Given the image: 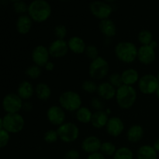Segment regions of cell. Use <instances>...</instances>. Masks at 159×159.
<instances>
[{"mask_svg": "<svg viewBox=\"0 0 159 159\" xmlns=\"http://www.w3.org/2000/svg\"><path fill=\"white\" fill-rule=\"evenodd\" d=\"M52 9L46 0H34L28 7V16L36 23H43L51 17Z\"/></svg>", "mask_w": 159, "mask_h": 159, "instance_id": "1", "label": "cell"}, {"mask_svg": "<svg viewBox=\"0 0 159 159\" xmlns=\"http://www.w3.org/2000/svg\"><path fill=\"white\" fill-rule=\"evenodd\" d=\"M138 48L130 41H120L115 46L114 54L116 58L124 64H131L138 59Z\"/></svg>", "mask_w": 159, "mask_h": 159, "instance_id": "2", "label": "cell"}, {"mask_svg": "<svg viewBox=\"0 0 159 159\" xmlns=\"http://www.w3.org/2000/svg\"><path fill=\"white\" fill-rule=\"evenodd\" d=\"M116 102L123 110H128L134 107L138 99V91L134 86L122 85L116 89Z\"/></svg>", "mask_w": 159, "mask_h": 159, "instance_id": "3", "label": "cell"}, {"mask_svg": "<svg viewBox=\"0 0 159 159\" xmlns=\"http://www.w3.org/2000/svg\"><path fill=\"white\" fill-rule=\"evenodd\" d=\"M58 103L65 111L75 113L82 107V99L79 93L73 90H66L61 93L58 98Z\"/></svg>", "mask_w": 159, "mask_h": 159, "instance_id": "4", "label": "cell"}, {"mask_svg": "<svg viewBox=\"0 0 159 159\" xmlns=\"http://www.w3.org/2000/svg\"><path fill=\"white\" fill-rule=\"evenodd\" d=\"M110 72V65L107 59L99 56L95 60L91 61L89 66V75L95 81L102 80Z\"/></svg>", "mask_w": 159, "mask_h": 159, "instance_id": "5", "label": "cell"}, {"mask_svg": "<svg viewBox=\"0 0 159 159\" xmlns=\"http://www.w3.org/2000/svg\"><path fill=\"white\" fill-rule=\"evenodd\" d=\"M3 129L9 134H18L24 129L25 119L20 113H6L2 117Z\"/></svg>", "mask_w": 159, "mask_h": 159, "instance_id": "6", "label": "cell"}, {"mask_svg": "<svg viewBox=\"0 0 159 159\" xmlns=\"http://www.w3.org/2000/svg\"><path fill=\"white\" fill-rule=\"evenodd\" d=\"M59 140L64 143L70 144L77 141L80 134V130L75 124L72 122H65L57 129Z\"/></svg>", "mask_w": 159, "mask_h": 159, "instance_id": "7", "label": "cell"}, {"mask_svg": "<svg viewBox=\"0 0 159 159\" xmlns=\"http://www.w3.org/2000/svg\"><path fill=\"white\" fill-rule=\"evenodd\" d=\"M24 101L17 93H10L6 94L2 100V107L6 113H17L23 110Z\"/></svg>", "mask_w": 159, "mask_h": 159, "instance_id": "8", "label": "cell"}, {"mask_svg": "<svg viewBox=\"0 0 159 159\" xmlns=\"http://www.w3.org/2000/svg\"><path fill=\"white\" fill-rule=\"evenodd\" d=\"M138 89L144 95L155 94L159 87V82L156 75L145 74L141 76L138 83Z\"/></svg>", "mask_w": 159, "mask_h": 159, "instance_id": "9", "label": "cell"}, {"mask_svg": "<svg viewBox=\"0 0 159 159\" xmlns=\"http://www.w3.org/2000/svg\"><path fill=\"white\" fill-rule=\"evenodd\" d=\"M89 10L93 16L102 20L110 18L113 9L111 5L106 2L94 1L90 3Z\"/></svg>", "mask_w": 159, "mask_h": 159, "instance_id": "10", "label": "cell"}, {"mask_svg": "<svg viewBox=\"0 0 159 159\" xmlns=\"http://www.w3.org/2000/svg\"><path fill=\"white\" fill-rule=\"evenodd\" d=\"M65 112L66 111L59 105H52L47 110V119L50 124L58 127L59 126L66 122Z\"/></svg>", "mask_w": 159, "mask_h": 159, "instance_id": "11", "label": "cell"}, {"mask_svg": "<svg viewBox=\"0 0 159 159\" xmlns=\"http://www.w3.org/2000/svg\"><path fill=\"white\" fill-rule=\"evenodd\" d=\"M51 58L49 50L44 45H37L33 49L31 53V59L34 65L43 68Z\"/></svg>", "mask_w": 159, "mask_h": 159, "instance_id": "12", "label": "cell"}, {"mask_svg": "<svg viewBox=\"0 0 159 159\" xmlns=\"http://www.w3.org/2000/svg\"><path fill=\"white\" fill-rule=\"evenodd\" d=\"M50 55L53 58H62L68 54L69 51L68 41L61 39H55L48 47Z\"/></svg>", "mask_w": 159, "mask_h": 159, "instance_id": "13", "label": "cell"}, {"mask_svg": "<svg viewBox=\"0 0 159 159\" xmlns=\"http://www.w3.org/2000/svg\"><path fill=\"white\" fill-rule=\"evenodd\" d=\"M125 125L124 122L119 116H111L109 119L108 123L106 126L107 134L113 138H118L124 131Z\"/></svg>", "mask_w": 159, "mask_h": 159, "instance_id": "14", "label": "cell"}, {"mask_svg": "<svg viewBox=\"0 0 159 159\" xmlns=\"http://www.w3.org/2000/svg\"><path fill=\"white\" fill-rule=\"evenodd\" d=\"M156 59L155 48L151 45H143L138 48V59L142 65H149L153 63Z\"/></svg>", "mask_w": 159, "mask_h": 159, "instance_id": "15", "label": "cell"}, {"mask_svg": "<svg viewBox=\"0 0 159 159\" xmlns=\"http://www.w3.org/2000/svg\"><path fill=\"white\" fill-rule=\"evenodd\" d=\"M102 141L100 138H98L96 135H89L83 139L82 141L81 147L83 152L87 154L95 153L100 151L101 145H102Z\"/></svg>", "mask_w": 159, "mask_h": 159, "instance_id": "16", "label": "cell"}, {"mask_svg": "<svg viewBox=\"0 0 159 159\" xmlns=\"http://www.w3.org/2000/svg\"><path fill=\"white\" fill-rule=\"evenodd\" d=\"M97 95L104 101H110L115 99L116 94V89L111 85L108 81L102 82L98 84Z\"/></svg>", "mask_w": 159, "mask_h": 159, "instance_id": "17", "label": "cell"}, {"mask_svg": "<svg viewBox=\"0 0 159 159\" xmlns=\"http://www.w3.org/2000/svg\"><path fill=\"white\" fill-rule=\"evenodd\" d=\"M16 93L23 101H28L35 95V86L30 81H22L17 87Z\"/></svg>", "mask_w": 159, "mask_h": 159, "instance_id": "18", "label": "cell"}, {"mask_svg": "<svg viewBox=\"0 0 159 159\" xmlns=\"http://www.w3.org/2000/svg\"><path fill=\"white\" fill-rule=\"evenodd\" d=\"M33 23L34 21L28 16V14L20 16L16 22V31L21 35H26L29 34L33 27Z\"/></svg>", "mask_w": 159, "mask_h": 159, "instance_id": "19", "label": "cell"}, {"mask_svg": "<svg viewBox=\"0 0 159 159\" xmlns=\"http://www.w3.org/2000/svg\"><path fill=\"white\" fill-rule=\"evenodd\" d=\"M99 29L101 34L107 38H113L117 33V27L116 24L110 18L100 20L99 23Z\"/></svg>", "mask_w": 159, "mask_h": 159, "instance_id": "20", "label": "cell"}, {"mask_svg": "<svg viewBox=\"0 0 159 159\" xmlns=\"http://www.w3.org/2000/svg\"><path fill=\"white\" fill-rule=\"evenodd\" d=\"M144 135V130L140 124H134L130 126L127 130L126 137L129 142L135 144L142 140Z\"/></svg>", "mask_w": 159, "mask_h": 159, "instance_id": "21", "label": "cell"}, {"mask_svg": "<svg viewBox=\"0 0 159 159\" xmlns=\"http://www.w3.org/2000/svg\"><path fill=\"white\" fill-rule=\"evenodd\" d=\"M109 119H110V114L106 111V109L100 111H95L93 112L90 124L94 128L102 129L106 127Z\"/></svg>", "mask_w": 159, "mask_h": 159, "instance_id": "22", "label": "cell"}, {"mask_svg": "<svg viewBox=\"0 0 159 159\" xmlns=\"http://www.w3.org/2000/svg\"><path fill=\"white\" fill-rule=\"evenodd\" d=\"M68 45L69 51L75 54H84L87 47L85 40L79 36L70 37L68 40Z\"/></svg>", "mask_w": 159, "mask_h": 159, "instance_id": "23", "label": "cell"}, {"mask_svg": "<svg viewBox=\"0 0 159 159\" xmlns=\"http://www.w3.org/2000/svg\"><path fill=\"white\" fill-rule=\"evenodd\" d=\"M123 84L126 85L134 86L135 84H138L139 82L140 75L138 70L134 68H127L121 73Z\"/></svg>", "mask_w": 159, "mask_h": 159, "instance_id": "24", "label": "cell"}, {"mask_svg": "<svg viewBox=\"0 0 159 159\" xmlns=\"http://www.w3.org/2000/svg\"><path fill=\"white\" fill-rule=\"evenodd\" d=\"M52 95L51 86L45 82H40L35 86V96L40 101H48Z\"/></svg>", "mask_w": 159, "mask_h": 159, "instance_id": "25", "label": "cell"}, {"mask_svg": "<svg viewBox=\"0 0 159 159\" xmlns=\"http://www.w3.org/2000/svg\"><path fill=\"white\" fill-rule=\"evenodd\" d=\"M138 159H158V152L153 146L144 144L138 148L137 152Z\"/></svg>", "mask_w": 159, "mask_h": 159, "instance_id": "26", "label": "cell"}, {"mask_svg": "<svg viewBox=\"0 0 159 159\" xmlns=\"http://www.w3.org/2000/svg\"><path fill=\"white\" fill-rule=\"evenodd\" d=\"M93 111L87 107H82L75 112V117L78 122L83 124H88L91 123L93 117Z\"/></svg>", "mask_w": 159, "mask_h": 159, "instance_id": "27", "label": "cell"}, {"mask_svg": "<svg viewBox=\"0 0 159 159\" xmlns=\"http://www.w3.org/2000/svg\"><path fill=\"white\" fill-rule=\"evenodd\" d=\"M113 159H134V153L130 148L122 146L116 149Z\"/></svg>", "mask_w": 159, "mask_h": 159, "instance_id": "28", "label": "cell"}, {"mask_svg": "<svg viewBox=\"0 0 159 159\" xmlns=\"http://www.w3.org/2000/svg\"><path fill=\"white\" fill-rule=\"evenodd\" d=\"M138 40L141 46L150 45L153 41V34L149 30H142L138 34Z\"/></svg>", "mask_w": 159, "mask_h": 159, "instance_id": "29", "label": "cell"}, {"mask_svg": "<svg viewBox=\"0 0 159 159\" xmlns=\"http://www.w3.org/2000/svg\"><path fill=\"white\" fill-rule=\"evenodd\" d=\"M82 89L88 94H94L97 93L98 84L93 79H87L85 80L82 84Z\"/></svg>", "mask_w": 159, "mask_h": 159, "instance_id": "30", "label": "cell"}, {"mask_svg": "<svg viewBox=\"0 0 159 159\" xmlns=\"http://www.w3.org/2000/svg\"><path fill=\"white\" fill-rule=\"evenodd\" d=\"M25 74L30 79H39L42 75V68L34 64V65L27 67L26 71H25Z\"/></svg>", "mask_w": 159, "mask_h": 159, "instance_id": "31", "label": "cell"}, {"mask_svg": "<svg viewBox=\"0 0 159 159\" xmlns=\"http://www.w3.org/2000/svg\"><path fill=\"white\" fill-rule=\"evenodd\" d=\"M116 147L111 141H105L102 143L99 152L103 154L105 156H113L116 152Z\"/></svg>", "mask_w": 159, "mask_h": 159, "instance_id": "32", "label": "cell"}, {"mask_svg": "<svg viewBox=\"0 0 159 159\" xmlns=\"http://www.w3.org/2000/svg\"><path fill=\"white\" fill-rule=\"evenodd\" d=\"M43 140L47 144H54L59 140L58 134L57 130H48L43 134Z\"/></svg>", "mask_w": 159, "mask_h": 159, "instance_id": "33", "label": "cell"}, {"mask_svg": "<svg viewBox=\"0 0 159 159\" xmlns=\"http://www.w3.org/2000/svg\"><path fill=\"white\" fill-rule=\"evenodd\" d=\"M84 54L89 60L93 61L99 57V50L94 44L87 45L86 49H85Z\"/></svg>", "mask_w": 159, "mask_h": 159, "instance_id": "34", "label": "cell"}, {"mask_svg": "<svg viewBox=\"0 0 159 159\" xmlns=\"http://www.w3.org/2000/svg\"><path fill=\"white\" fill-rule=\"evenodd\" d=\"M108 82L116 89H118L121 85H124L123 84L122 77H121V73L119 72H113L110 75H109Z\"/></svg>", "mask_w": 159, "mask_h": 159, "instance_id": "35", "label": "cell"}, {"mask_svg": "<svg viewBox=\"0 0 159 159\" xmlns=\"http://www.w3.org/2000/svg\"><path fill=\"white\" fill-rule=\"evenodd\" d=\"M105 104L104 100H102L99 96H95L93 97L90 100V107L95 111H100V110H105Z\"/></svg>", "mask_w": 159, "mask_h": 159, "instance_id": "36", "label": "cell"}, {"mask_svg": "<svg viewBox=\"0 0 159 159\" xmlns=\"http://www.w3.org/2000/svg\"><path fill=\"white\" fill-rule=\"evenodd\" d=\"M28 7H29V5H27L23 1L16 2L13 3L14 11H15L16 13L20 14V16L25 15L26 13H27Z\"/></svg>", "mask_w": 159, "mask_h": 159, "instance_id": "37", "label": "cell"}, {"mask_svg": "<svg viewBox=\"0 0 159 159\" xmlns=\"http://www.w3.org/2000/svg\"><path fill=\"white\" fill-rule=\"evenodd\" d=\"M54 34L55 35L56 39L65 40L67 35H68V30L65 25L58 24L54 27Z\"/></svg>", "mask_w": 159, "mask_h": 159, "instance_id": "38", "label": "cell"}, {"mask_svg": "<svg viewBox=\"0 0 159 159\" xmlns=\"http://www.w3.org/2000/svg\"><path fill=\"white\" fill-rule=\"evenodd\" d=\"M10 141V134L4 129L0 130V149L6 148Z\"/></svg>", "mask_w": 159, "mask_h": 159, "instance_id": "39", "label": "cell"}, {"mask_svg": "<svg viewBox=\"0 0 159 159\" xmlns=\"http://www.w3.org/2000/svg\"><path fill=\"white\" fill-rule=\"evenodd\" d=\"M80 158V153L76 149H71L68 150L65 154V159H79Z\"/></svg>", "mask_w": 159, "mask_h": 159, "instance_id": "40", "label": "cell"}, {"mask_svg": "<svg viewBox=\"0 0 159 159\" xmlns=\"http://www.w3.org/2000/svg\"><path fill=\"white\" fill-rule=\"evenodd\" d=\"M86 159H106V156L100 152L89 154Z\"/></svg>", "mask_w": 159, "mask_h": 159, "instance_id": "41", "label": "cell"}, {"mask_svg": "<svg viewBox=\"0 0 159 159\" xmlns=\"http://www.w3.org/2000/svg\"><path fill=\"white\" fill-rule=\"evenodd\" d=\"M23 110H25L26 112H30L33 110V103L30 102V100L24 101L23 106Z\"/></svg>", "mask_w": 159, "mask_h": 159, "instance_id": "42", "label": "cell"}, {"mask_svg": "<svg viewBox=\"0 0 159 159\" xmlns=\"http://www.w3.org/2000/svg\"><path fill=\"white\" fill-rule=\"evenodd\" d=\"M43 68H44L47 71H49L50 72V71H54V68H55V65H54V63L53 61H48V63L44 65Z\"/></svg>", "mask_w": 159, "mask_h": 159, "instance_id": "43", "label": "cell"}, {"mask_svg": "<svg viewBox=\"0 0 159 159\" xmlns=\"http://www.w3.org/2000/svg\"><path fill=\"white\" fill-rule=\"evenodd\" d=\"M152 146H153V148H155V150L158 153H159V138L155 141V143H154V144Z\"/></svg>", "mask_w": 159, "mask_h": 159, "instance_id": "44", "label": "cell"}, {"mask_svg": "<svg viewBox=\"0 0 159 159\" xmlns=\"http://www.w3.org/2000/svg\"><path fill=\"white\" fill-rule=\"evenodd\" d=\"M3 129V121H2V117L0 116V130Z\"/></svg>", "mask_w": 159, "mask_h": 159, "instance_id": "45", "label": "cell"}, {"mask_svg": "<svg viewBox=\"0 0 159 159\" xmlns=\"http://www.w3.org/2000/svg\"><path fill=\"white\" fill-rule=\"evenodd\" d=\"M155 94H156V96L158 97V99H159V87L158 88V89H157L156 93H155Z\"/></svg>", "mask_w": 159, "mask_h": 159, "instance_id": "46", "label": "cell"}, {"mask_svg": "<svg viewBox=\"0 0 159 159\" xmlns=\"http://www.w3.org/2000/svg\"><path fill=\"white\" fill-rule=\"evenodd\" d=\"M105 2H115L116 0H104Z\"/></svg>", "mask_w": 159, "mask_h": 159, "instance_id": "47", "label": "cell"}, {"mask_svg": "<svg viewBox=\"0 0 159 159\" xmlns=\"http://www.w3.org/2000/svg\"><path fill=\"white\" fill-rule=\"evenodd\" d=\"M12 2H19V1H22V0H11Z\"/></svg>", "mask_w": 159, "mask_h": 159, "instance_id": "48", "label": "cell"}, {"mask_svg": "<svg viewBox=\"0 0 159 159\" xmlns=\"http://www.w3.org/2000/svg\"><path fill=\"white\" fill-rule=\"evenodd\" d=\"M157 79H158V82H159V71L158 72V75H157Z\"/></svg>", "mask_w": 159, "mask_h": 159, "instance_id": "49", "label": "cell"}, {"mask_svg": "<svg viewBox=\"0 0 159 159\" xmlns=\"http://www.w3.org/2000/svg\"><path fill=\"white\" fill-rule=\"evenodd\" d=\"M61 1H66V0H61Z\"/></svg>", "mask_w": 159, "mask_h": 159, "instance_id": "50", "label": "cell"}]
</instances>
